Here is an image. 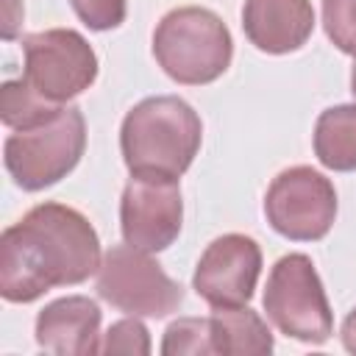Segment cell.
I'll list each match as a JSON object with an SVG mask.
<instances>
[{"label":"cell","mask_w":356,"mask_h":356,"mask_svg":"<svg viewBox=\"0 0 356 356\" xmlns=\"http://www.w3.org/2000/svg\"><path fill=\"white\" fill-rule=\"evenodd\" d=\"M100 261L97 231L78 209L39 203L0 236V295L31 303L53 286L86 281Z\"/></svg>","instance_id":"6da1fadb"},{"label":"cell","mask_w":356,"mask_h":356,"mask_svg":"<svg viewBox=\"0 0 356 356\" xmlns=\"http://www.w3.org/2000/svg\"><path fill=\"white\" fill-rule=\"evenodd\" d=\"M200 139L197 111L175 95L145 97L125 114L120 128V150L131 175L181 178L195 161Z\"/></svg>","instance_id":"7a4b0ae2"},{"label":"cell","mask_w":356,"mask_h":356,"mask_svg":"<svg viewBox=\"0 0 356 356\" xmlns=\"http://www.w3.org/2000/svg\"><path fill=\"white\" fill-rule=\"evenodd\" d=\"M153 56L172 81L203 86L228 70L234 42L231 31L214 11L203 6H181L167 11L156 25Z\"/></svg>","instance_id":"3957f363"},{"label":"cell","mask_w":356,"mask_h":356,"mask_svg":"<svg viewBox=\"0 0 356 356\" xmlns=\"http://www.w3.org/2000/svg\"><path fill=\"white\" fill-rule=\"evenodd\" d=\"M86 147V122L78 106L36 128L17 131L3 145V161L14 184L25 192H39L67 178Z\"/></svg>","instance_id":"277c9868"},{"label":"cell","mask_w":356,"mask_h":356,"mask_svg":"<svg viewBox=\"0 0 356 356\" xmlns=\"http://www.w3.org/2000/svg\"><path fill=\"white\" fill-rule=\"evenodd\" d=\"M264 312L281 334L298 342L323 345L334 331L323 281L306 253H289L273 264L264 289Z\"/></svg>","instance_id":"5b68a950"},{"label":"cell","mask_w":356,"mask_h":356,"mask_svg":"<svg viewBox=\"0 0 356 356\" xmlns=\"http://www.w3.org/2000/svg\"><path fill=\"white\" fill-rule=\"evenodd\" d=\"M97 295L114 309L136 317H167L184 303V286L172 281L147 250L114 245L97 270Z\"/></svg>","instance_id":"8992f818"},{"label":"cell","mask_w":356,"mask_h":356,"mask_svg":"<svg viewBox=\"0 0 356 356\" xmlns=\"http://www.w3.org/2000/svg\"><path fill=\"white\" fill-rule=\"evenodd\" d=\"M22 81L44 100L64 106L86 92L97 78V56L92 44L72 28H47L22 39Z\"/></svg>","instance_id":"52a82bcc"},{"label":"cell","mask_w":356,"mask_h":356,"mask_svg":"<svg viewBox=\"0 0 356 356\" xmlns=\"http://www.w3.org/2000/svg\"><path fill=\"white\" fill-rule=\"evenodd\" d=\"M267 222L286 239L314 242L323 239L337 217L334 184L312 167L281 170L264 195Z\"/></svg>","instance_id":"ba28073f"},{"label":"cell","mask_w":356,"mask_h":356,"mask_svg":"<svg viewBox=\"0 0 356 356\" xmlns=\"http://www.w3.org/2000/svg\"><path fill=\"white\" fill-rule=\"evenodd\" d=\"M184 222L178 178L131 175L120 200L122 239L139 250L159 253L175 242Z\"/></svg>","instance_id":"9c48e42d"},{"label":"cell","mask_w":356,"mask_h":356,"mask_svg":"<svg viewBox=\"0 0 356 356\" xmlns=\"http://www.w3.org/2000/svg\"><path fill=\"white\" fill-rule=\"evenodd\" d=\"M261 273V250L256 239L245 234L217 236L200 256L192 286L214 309L245 306L253 298Z\"/></svg>","instance_id":"30bf717a"},{"label":"cell","mask_w":356,"mask_h":356,"mask_svg":"<svg viewBox=\"0 0 356 356\" xmlns=\"http://www.w3.org/2000/svg\"><path fill=\"white\" fill-rule=\"evenodd\" d=\"M242 28L261 53H295L314 31V8L312 0H245Z\"/></svg>","instance_id":"8fae6325"},{"label":"cell","mask_w":356,"mask_h":356,"mask_svg":"<svg viewBox=\"0 0 356 356\" xmlns=\"http://www.w3.org/2000/svg\"><path fill=\"white\" fill-rule=\"evenodd\" d=\"M100 309L92 298L70 295L47 303L36 317V342L47 353L89 356L100 353Z\"/></svg>","instance_id":"7c38bea8"},{"label":"cell","mask_w":356,"mask_h":356,"mask_svg":"<svg viewBox=\"0 0 356 356\" xmlns=\"http://www.w3.org/2000/svg\"><path fill=\"white\" fill-rule=\"evenodd\" d=\"M209 320H211L214 348L222 356H264L273 350V334L267 323L248 306L214 309Z\"/></svg>","instance_id":"4fadbf2b"},{"label":"cell","mask_w":356,"mask_h":356,"mask_svg":"<svg viewBox=\"0 0 356 356\" xmlns=\"http://www.w3.org/2000/svg\"><path fill=\"white\" fill-rule=\"evenodd\" d=\"M314 153L328 170H356V106H334L317 117Z\"/></svg>","instance_id":"5bb4252c"},{"label":"cell","mask_w":356,"mask_h":356,"mask_svg":"<svg viewBox=\"0 0 356 356\" xmlns=\"http://www.w3.org/2000/svg\"><path fill=\"white\" fill-rule=\"evenodd\" d=\"M61 111H64V106H56V103L44 100L22 78L19 81H6L0 86V120H3V125L14 128V131L36 128V125L58 117Z\"/></svg>","instance_id":"9a60e30c"},{"label":"cell","mask_w":356,"mask_h":356,"mask_svg":"<svg viewBox=\"0 0 356 356\" xmlns=\"http://www.w3.org/2000/svg\"><path fill=\"white\" fill-rule=\"evenodd\" d=\"M164 356H209L217 353L214 348V334H211V320L209 317H181L167 325L164 342H161Z\"/></svg>","instance_id":"2e32d148"},{"label":"cell","mask_w":356,"mask_h":356,"mask_svg":"<svg viewBox=\"0 0 356 356\" xmlns=\"http://www.w3.org/2000/svg\"><path fill=\"white\" fill-rule=\"evenodd\" d=\"M323 25L334 47L356 58V0H323Z\"/></svg>","instance_id":"e0dca14e"},{"label":"cell","mask_w":356,"mask_h":356,"mask_svg":"<svg viewBox=\"0 0 356 356\" xmlns=\"http://www.w3.org/2000/svg\"><path fill=\"white\" fill-rule=\"evenodd\" d=\"M100 353H125V356H145L150 353V337L147 328L136 320V314L131 320H120L114 323L100 342Z\"/></svg>","instance_id":"ac0fdd59"},{"label":"cell","mask_w":356,"mask_h":356,"mask_svg":"<svg viewBox=\"0 0 356 356\" xmlns=\"http://www.w3.org/2000/svg\"><path fill=\"white\" fill-rule=\"evenodd\" d=\"M70 6L92 31H114L128 14V0H70Z\"/></svg>","instance_id":"d6986e66"},{"label":"cell","mask_w":356,"mask_h":356,"mask_svg":"<svg viewBox=\"0 0 356 356\" xmlns=\"http://www.w3.org/2000/svg\"><path fill=\"white\" fill-rule=\"evenodd\" d=\"M22 17H25V8H22V0H3V39H14L22 28Z\"/></svg>","instance_id":"ffe728a7"},{"label":"cell","mask_w":356,"mask_h":356,"mask_svg":"<svg viewBox=\"0 0 356 356\" xmlns=\"http://www.w3.org/2000/svg\"><path fill=\"white\" fill-rule=\"evenodd\" d=\"M342 345L348 353H356V309H350L342 323Z\"/></svg>","instance_id":"44dd1931"},{"label":"cell","mask_w":356,"mask_h":356,"mask_svg":"<svg viewBox=\"0 0 356 356\" xmlns=\"http://www.w3.org/2000/svg\"><path fill=\"white\" fill-rule=\"evenodd\" d=\"M350 92H353V97H356V64H353V70H350Z\"/></svg>","instance_id":"7402d4cb"}]
</instances>
